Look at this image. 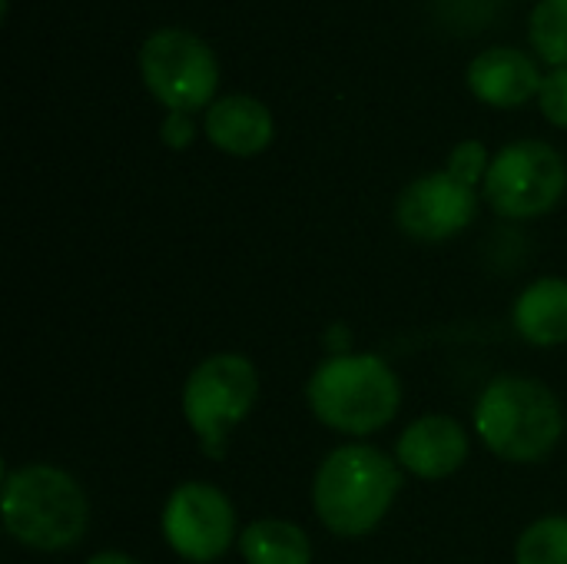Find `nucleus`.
<instances>
[{
    "label": "nucleus",
    "mask_w": 567,
    "mask_h": 564,
    "mask_svg": "<svg viewBox=\"0 0 567 564\" xmlns=\"http://www.w3.org/2000/svg\"><path fill=\"white\" fill-rule=\"evenodd\" d=\"M402 489L399 462L372 445H342L326 455L312 482L319 522L339 539L369 535Z\"/></svg>",
    "instance_id": "obj_1"
},
{
    "label": "nucleus",
    "mask_w": 567,
    "mask_h": 564,
    "mask_svg": "<svg viewBox=\"0 0 567 564\" xmlns=\"http://www.w3.org/2000/svg\"><path fill=\"white\" fill-rule=\"evenodd\" d=\"M475 429L485 449L502 462L532 465L558 449L565 412L548 386L525 376H498L478 396Z\"/></svg>",
    "instance_id": "obj_2"
},
{
    "label": "nucleus",
    "mask_w": 567,
    "mask_h": 564,
    "mask_svg": "<svg viewBox=\"0 0 567 564\" xmlns=\"http://www.w3.org/2000/svg\"><path fill=\"white\" fill-rule=\"evenodd\" d=\"M90 505L73 475L53 465L3 472L7 535L33 552H66L86 535Z\"/></svg>",
    "instance_id": "obj_3"
},
{
    "label": "nucleus",
    "mask_w": 567,
    "mask_h": 564,
    "mask_svg": "<svg viewBox=\"0 0 567 564\" xmlns=\"http://www.w3.org/2000/svg\"><path fill=\"white\" fill-rule=\"evenodd\" d=\"M306 402L312 416L342 435H372L385 429L402 406V386L379 356H332L316 366Z\"/></svg>",
    "instance_id": "obj_4"
},
{
    "label": "nucleus",
    "mask_w": 567,
    "mask_h": 564,
    "mask_svg": "<svg viewBox=\"0 0 567 564\" xmlns=\"http://www.w3.org/2000/svg\"><path fill=\"white\" fill-rule=\"evenodd\" d=\"M256 399L259 372L239 352H216L189 372L183 386V416L209 459H223L229 429L252 412Z\"/></svg>",
    "instance_id": "obj_5"
},
{
    "label": "nucleus",
    "mask_w": 567,
    "mask_h": 564,
    "mask_svg": "<svg viewBox=\"0 0 567 564\" xmlns=\"http://www.w3.org/2000/svg\"><path fill=\"white\" fill-rule=\"evenodd\" d=\"M567 166L561 153L545 140L508 143L488 166L485 199L505 219H535L565 196Z\"/></svg>",
    "instance_id": "obj_6"
},
{
    "label": "nucleus",
    "mask_w": 567,
    "mask_h": 564,
    "mask_svg": "<svg viewBox=\"0 0 567 564\" xmlns=\"http://www.w3.org/2000/svg\"><path fill=\"white\" fill-rule=\"evenodd\" d=\"M140 70L146 90L169 106V113L203 110L219 83L213 50L189 30L166 27L146 37L140 50Z\"/></svg>",
    "instance_id": "obj_7"
},
{
    "label": "nucleus",
    "mask_w": 567,
    "mask_h": 564,
    "mask_svg": "<svg viewBox=\"0 0 567 564\" xmlns=\"http://www.w3.org/2000/svg\"><path fill=\"white\" fill-rule=\"evenodd\" d=\"M159 525L166 545L189 564L216 562L236 542L233 502L206 482H183L173 489Z\"/></svg>",
    "instance_id": "obj_8"
},
{
    "label": "nucleus",
    "mask_w": 567,
    "mask_h": 564,
    "mask_svg": "<svg viewBox=\"0 0 567 564\" xmlns=\"http://www.w3.org/2000/svg\"><path fill=\"white\" fill-rule=\"evenodd\" d=\"M475 189L458 183L449 170L409 183L399 196L395 219L402 233L419 243H445L475 219Z\"/></svg>",
    "instance_id": "obj_9"
},
{
    "label": "nucleus",
    "mask_w": 567,
    "mask_h": 564,
    "mask_svg": "<svg viewBox=\"0 0 567 564\" xmlns=\"http://www.w3.org/2000/svg\"><path fill=\"white\" fill-rule=\"evenodd\" d=\"M468 459V432L449 416H425L412 422L395 445V462L425 482L455 475Z\"/></svg>",
    "instance_id": "obj_10"
},
{
    "label": "nucleus",
    "mask_w": 567,
    "mask_h": 564,
    "mask_svg": "<svg viewBox=\"0 0 567 564\" xmlns=\"http://www.w3.org/2000/svg\"><path fill=\"white\" fill-rule=\"evenodd\" d=\"M538 66L515 47H492L468 63V86L482 103L522 106L542 90Z\"/></svg>",
    "instance_id": "obj_11"
},
{
    "label": "nucleus",
    "mask_w": 567,
    "mask_h": 564,
    "mask_svg": "<svg viewBox=\"0 0 567 564\" xmlns=\"http://www.w3.org/2000/svg\"><path fill=\"white\" fill-rule=\"evenodd\" d=\"M206 136L229 156H256L272 143V113L256 96H223L206 113Z\"/></svg>",
    "instance_id": "obj_12"
},
{
    "label": "nucleus",
    "mask_w": 567,
    "mask_h": 564,
    "mask_svg": "<svg viewBox=\"0 0 567 564\" xmlns=\"http://www.w3.org/2000/svg\"><path fill=\"white\" fill-rule=\"evenodd\" d=\"M515 329L542 349L567 342V279L545 276L532 283L515 302Z\"/></svg>",
    "instance_id": "obj_13"
},
{
    "label": "nucleus",
    "mask_w": 567,
    "mask_h": 564,
    "mask_svg": "<svg viewBox=\"0 0 567 564\" xmlns=\"http://www.w3.org/2000/svg\"><path fill=\"white\" fill-rule=\"evenodd\" d=\"M239 555L246 564H312V542L292 522L259 519L239 532Z\"/></svg>",
    "instance_id": "obj_14"
},
{
    "label": "nucleus",
    "mask_w": 567,
    "mask_h": 564,
    "mask_svg": "<svg viewBox=\"0 0 567 564\" xmlns=\"http://www.w3.org/2000/svg\"><path fill=\"white\" fill-rule=\"evenodd\" d=\"M518 564H567V519L548 515L528 525L515 548Z\"/></svg>",
    "instance_id": "obj_15"
},
{
    "label": "nucleus",
    "mask_w": 567,
    "mask_h": 564,
    "mask_svg": "<svg viewBox=\"0 0 567 564\" xmlns=\"http://www.w3.org/2000/svg\"><path fill=\"white\" fill-rule=\"evenodd\" d=\"M532 43L551 66H567V0H542L532 13Z\"/></svg>",
    "instance_id": "obj_16"
},
{
    "label": "nucleus",
    "mask_w": 567,
    "mask_h": 564,
    "mask_svg": "<svg viewBox=\"0 0 567 564\" xmlns=\"http://www.w3.org/2000/svg\"><path fill=\"white\" fill-rule=\"evenodd\" d=\"M488 153H485V146L478 143V140H465V143H458L455 150H452V156H449V173L458 180V183H465V186H472L475 189V183L482 180L485 183V176H488Z\"/></svg>",
    "instance_id": "obj_17"
},
{
    "label": "nucleus",
    "mask_w": 567,
    "mask_h": 564,
    "mask_svg": "<svg viewBox=\"0 0 567 564\" xmlns=\"http://www.w3.org/2000/svg\"><path fill=\"white\" fill-rule=\"evenodd\" d=\"M538 103H542V113L548 116V123L565 126L567 130V66H555L542 80Z\"/></svg>",
    "instance_id": "obj_18"
},
{
    "label": "nucleus",
    "mask_w": 567,
    "mask_h": 564,
    "mask_svg": "<svg viewBox=\"0 0 567 564\" xmlns=\"http://www.w3.org/2000/svg\"><path fill=\"white\" fill-rule=\"evenodd\" d=\"M159 136H163V143H166V146L183 150V146H189V143H193L196 126H193L189 113H169V116H166V123H163V130H159Z\"/></svg>",
    "instance_id": "obj_19"
},
{
    "label": "nucleus",
    "mask_w": 567,
    "mask_h": 564,
    "mask_svg": "<svg viewBox=\"0 0 567 564\" xmlns=\"http://www.w3.org/2000/svg\"><path fill=\"white\" fill-rule=\"evenodd\" d=\"M86 564H140L136 558H130V555H123V552H100V555H93Z\"/></svg>",
    "instance_id": "obj_20"
}]
</instances>
